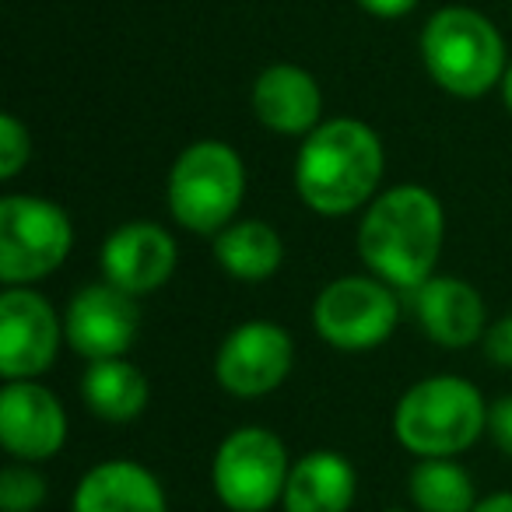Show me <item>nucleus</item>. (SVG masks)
<instances>
[{"label":"nucleus","mask_w":512,"mask_h":512,"mask_svg":"<svg viewBox=\"0 0 512 512\" xmlns=\"http://www.w3.org/2000/svg\"><path fill=\"white\" fill-rule=\"evenodd\" d=\"M446 242V211L425 186L400 183L379 193L358 221V256L376 278L414 292L435 274Z\"/></svg>","instance_id":"1"},{"label":"nucleus","mask_w":512,"mask_h":512,"mask_svg":"<svg viewBox=\"0 0 512 512\" xmlns=\"http://www.w3.org/2000/svg\"><path fill=\"white\" fill-rule=\"evenodd\" d=\"M386 169L383 141L369 123L337 116L302 137L295 155V190L320 218H344L376 200Z\"/></svg>","instance_id":"2"},{"label":"nucleus","mask_w":512,"mask_h":512,"mask_svg":"<svg viewBox=\"0 0 512 512\" xmlns=\"http://www.w3.org/2000/svg\"><path fill=\"white\" fill-rule=\"evenodd\" d=\"M488 432V400L463 376H428L393 407L397 442L421 456H460Z\"/></svg>","instance_id":"3"},{"label":"nucleus","mask_w":512,"mask_h":512,"mask_svg":"<svg viewBox=\"0 0 512 512\" xmlns=\"http://www.w3.org/2000/svg\"><path fill=\"white\" fill-rule=\"evenodd\" d=\"M421 60L432 81L456 99H481L505 78V43L474 8H442L421 32Z\"/></svg>","instance_id":"4"},{"label":"nucleus","mask_w":512,"mask_h":512,"mask_svg":"<svg viewBox=\"0 0 512 512\" xmlns=\"http://www.w3.org/2000/svg\"><path fill=\"white\" fill-rule=\"evenodd\" d=\"M246 197V165L225 141H197L179 151L165 183V204L179 228L218 235L235 221Z\"/></svg>","instance_id":"5"},{"label":"nucleus","mask_w":512,"mask_h":512,"mask_svg":"<svg viewBox=\"0 0 512 512\" xmlns=\"http://www.w3.org/2000/svg\"><path fill=\"white\" fill-rule=\"evenodd\" d=\"M74 249V225L57 200L36 193L0 197V281L36 285L57 274Z\"/></svg>","instance_id":"6"},{"label":"nucleus","mask_w":512,"mask_h":512,"mask_svg":"<svg viewBox=\"0 0 512 512\" xmlns=\"http://www.w3.org/2000/svg\"><path fill=\"white\" fill-rule=\"evenodd\" d=\"M288 470L292 460L278 432L264 425H242L214 449V498L228 512H267L285 498Z\"/></svg>","instance_id":"7"},{"label":"nucleus","mask_w":512,"mask_h":512,"mask_svg":"<svg viewBox=\"0 0 512 512\" xmlns=\"http://www.w3.org/2000/svg\"><path fill=\"white\" fill-rule=\"evenodd\" d=\"M397 323V292L376 274H344L323 285L313 302V327L320 341L348 355L386 344Z\"/></svg>","instance_id":"8"},{"label":"nucleus","mask_w":512,"mask_h":512,"mask_svg":"<svg viewBox=\"0 0 512 512\" xmlns=\"http://www.w3.org/2000/svg\"><path fill=\"white\" fill-rule=\"evenodd\" d=\"M295 365V341L271 320H246L214 351V383L239 400L274 393Z\"/></svg>","instance_id":"9"},{"label":"nucleus","mask_w":512,"mask_h":512,"mask_svg":"<svg viewBox=\"0 0 512 512\" xmlns=\"http://www.w3.org/2000/svg\"><path fill=\"white\" fill-rule=\"evenodd\" d=\"M64 341V316L29 285H4L0 292V376L36 379L53 369Z\"/></svg>","instance_id":"10"},{"label":"nucleus","mask_w":512,"mask_h":512,"mask_svg":"<svg viewBox=\"0 0 512 512\" xmlns=\"http://www.w3.org/2000/svg\"><path fill=\"white\" fill-rule=\"evenodd\" d=\"M141 334L137 299L109 281H95L71 295L64 309V341L88 362L127 358Z\"/></svg>","instance_id":"11"},{"label":"nucleus","mask_w":512,"mask_h":512,"mask_svg":"<svg viewBox=\"0 0 512 512\" xmlns=\"http://www.w3.org/2000/svg\"><path fill=\"white\" fill-rule=\"evenodd\" d=\"M67 411L39 379H4L0 386V446L11 460L43 463L64 449Z\"/></svg>","instance_id":"12"},{"label":"nucleus","mask_w":512,"mask_h":512,"mask_svg":"<svg viewBox=\"0 0 512 512\" xmlns=\"http://www.w3.org/2000/svg\"><path fill=\"white\" fill-rule=\"evenodd\" d=\"M179 264V246L158 221H127L113 228L99 249L102 281L123 288L134 299L169 285Z\"/></svg>","instance_id":"13"},{"label":"nucleus","mask_w":512,"mask_h":512,"mask_svg":"<svg viewBox=\"0 0 512 512\" xmlns=\"http://www.w3.org/2000/svg\"><path fill=\"white\" fill-rule=\"evenodd\" d=\"M411 299L418 327L425 330L428 341L446 351L470 348L488 330V309H484L481 292L463 278L432 274L425 285L414 288Z\"/></svg>","instance_id":"14"},{"label":"nucleus","mask_w":512,"mask_h":512,"mask_svg":"<svg viewBox=\"0 0 512 512\" xmlns=\"http://www.w3.org/2000/svg\"><path fill=\"white\" fill-rule=\"evenodd\" d=\"M253 113L271 134L306 137L320 127L323 92L309 71L295 64H271L253 81Z\"/></svg>","instance_id":"15"},{"label":"nucleus","mask_w":512,"mask_h":512,"mask_svg":"<svg viewBox=\"0 0 512 512\" xmlns=\"http://www.w3.org/2000/svg\"><path fill=\"white\" fill-rule=\"evenodd\" d=\"M71 512H169V498L162 481L144 463L120 456L81 474Z\"/></svg>","instance_id":"16"},{"label":"nucleus","mask_w":512,"mask_h":512,"mask_svg":"<svg viewBox=\"0 0 512 512\" xmlns=\"http://www.w3.org/2000/svg\"><path fill=\"white\" fill-rule=\"evenodd\" d=\"M358 491V474L351 460L337 449H313L299 456L288 470L285 512H348Z\"/></svg>","instance_id":"17"},{"label":"nucleus","mask_w":512,"mask_h":512,"mask_svg":"<svg viewBox=\"0 0 512 512\" xmlns=\"http://www.w3.org/2000/svg\"><path fill=\"white\" fill-rule=\"evenodd\" d=\"M214 260L218 267L235 281H267L281 271L285 264V242L281 232L271 221L260 218H246V221H232L228 228H221L211 239Z\"/></svg>","instance_id":"18"},{"label":"nucleus","mask_w":512,"mask_h":512,"mask_svg":"<svg viewBox=\"0 0 512 512\" xmlns=\"http://www.w3.org/2000/svg\"><path fill=\"white\" fill-rule=\"evenodd\" d=\"M151 386L148 376L127 358H102L92 362L81 376V400L85 407L102 421L113 425H127V421L141 418L148 407Z\"/></svg>","instance_id":"19"},{"label":"nucleus","mask_w":512,"mask_h":512,"mask_svg":"<svg viewBox=\"0 0 512 512\" xmlns=\"http://www.w3.org/2000/svg\"><path fill=\"white\" fill-rule=\"evenodd\" d=\"M407 495L418 512H474L477 484L453 456H421L407 474Z\"/></svg>","instance_id":"20"},{"label":"nucleus","mask_w":512,"mask_h":512,"mask_svg":"<svg viewBox=\"0 0 512 512\" xmlns=\"http://www.w3.org/2000/svg\"><path fill=\"white\" fill-rule=\"evenodd\" d=\"M50 488L46 477L36 470V463L11 460L0 470V509L4 512H36L46 502Z\"/></svg>","instance_id":"21"},{"label":"nucleus","mask_w":512,"mask_h":512,"mask_svg":"<svg viewBox=\"0 0 512 512\" xmlns=\"http://www.w3.org/2000/svg\"><path fill=\"white\" fill-rule=\"evenodd\" d=\"M32 158V137L18 116L4 113L0 116V179L11 183L18 172L29 165Z\"/></svg>","instance_id":"22"},{"label":"nucleus","mask_w":512,"mask_h":512,"mask_svg":"<svg viewBox=\"0 0 512 512\" xmlns=\"http://www.w3.org/2000/svg\"><path fill=\"white\" fill-rule=\"evenodd\" d=\"M484 344V358L498 369H512V313L495 320L481 337Z\"/></svg>","instance_id":"23"},{"label":"nucleus","mask_w":512,"mask_h":512,"mask_svg":"<svg viewBox=\"0 0 512 512\" xmlns=\"http://www.w3.org/2000/svg\"><path fill=\"white\" fill-rule=\"evenodd\" d=\"M488 435L498 453H505L512 460V393L488 404Z\"/></svg>","instance_id":"24"},{"label":"nucleus","mask_w":512,"mask_h":512,"mask_svg":"<svg viewBox=\"0 0 512 512\" xmlns=\"http://www.w3.org/2000/svg\"><path fill=\"white\" fill-rule=\"evenodd\" d=\"M418 0H358V8H365L376 18H404L414 11Z\"/></svg>","instance_id":"25"},{"label":"nucleus","mask_w":512,"mask_h":512,"mask_svg":"<svg viewBox=\"0 0 512 512\" xmlns=\"http://www.w3.org/2000/svg\"><path fill=\"white\" fill-rule=\"evenodd\" d=\"M474 512H512V491H495V495L477 498Z\"/></svg>","instance_id":"26"},{"label":"nucleus","mask_w":512,"mask_h":512,"mask_svg":"<svg viewBox=\"0 0 512 512\" xmlns=\"http://www.w3.org/2000/svg\"><path fill=\"white\" fill-rule=\"evenodd\" d=\"M502 99L512 113V60H509V67H505V78H502Z\"/></svg>","instance_id":"27"},{"label":"nucleus","mask_w":512,"mask_h":512,"mask_svg":"<svg viewBox=\"0 0 512 512\" xmlns=\"http://www.w3.org/2000/svg\"><path fill=\"white\" fill-rule=\"evenodd\" d=\"M386 512H407V509H386Z\"/></svg>","instance_id":"28"}]
</instances>
